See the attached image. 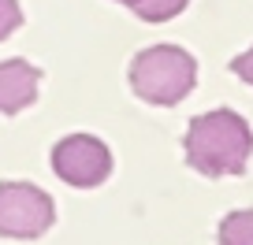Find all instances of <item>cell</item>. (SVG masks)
I'll use <instances>...</instances> for the list:
<instances>
[{"instance_id": "3957f363", "label": "cell", "mask_w": 253, "mask_h": 245, "mask_svg": "<svg viewBox=\"0 0 253 245\" xmlns=\"http://www.w3.org/2000/svg\"><path fill=\"white\" fill-rule=\"evenodd\" d=\"M56 223V205L30 182L0 186V238H41Z\"/></svg>"}, {"instance_id": "277c9868", "label": "cell", "mask_w": 253, "mask_h": 245, "mask_svg": "<svg viewBox=\"0 0 253 245\" xmlns=\"http://www.w3.org/2000/svg\"><path fill=\"white\" fill-rule=\"evenodd\" d=\"M52 171L75 190H93L112 175V152L93 134H67L52 145Z\"/></svg>"}, {"instance_id": "6da1fadb", "label": "cell", "mask_w": 253, "mask_h": 245, "mask_svg": "<svg viewBox=\"0 0 253 245\" xmlns=\"http://www.w3.org/2000/svg\"><path fill=\"white\" fill-rule=\"evenodd\" d=\"M186 164L205 178H227L242 175L253 152V130L238 111L212 108L205 115L190 119L186 138H182Z\"/></svg>"}, {"instance_id": "9c48e42d", "label": "cell", "mask_w": 253, "mask_h": 245, "mask_svg": "<svg viewBox=\"0 0 253 245\" xmlns=\"http://www.w3.org/2000/svg\"><path fill=\"white\" fill-rule=\"evenodd\" d=\"M231 71H235L238 78L246 82V86H253V48H250V52H242V56H235V60H231Z\"/></svg>"}, {"instance_id": "7a4b0ae2", "label": "cell", "mask_w": 253, "mask_h": 245, "mask_svg": "<svg viewBox=\"0 0 253 245\" xmlns=\"http://www.w3.org/2000/svg\"><path fill=\"white\" fill-rule=\"evenodd\" d=\"M194 82H198V64L179 45H149L130 64V89L157 108L179 104L194 89Z\"/></svg>"}, {"instance_id": "ba28073f", "label": "cell", "mask_w": 253, "mask_h": 245, "mask_svg": "<svg viewBox=\"0 0 253 245\" xmlns=\"http://www.w3.org/2000/svg\"><path fill=\"white\" fill-rule=\"evenodd\" d=\"M19 26H23V8H19V0H0V41L11 37Z\"/></svg>"}, {"instance_id": "52a82bcc", "label": "cell", "mask_w": 253, "mask_h": 245, "mask_svg": "<svg viewBox=\"0 0 253 245\" xmlns=\"http://www.w3.org/2000/svg\"><path fill=\"white\" fill-rule=\"evenodd\" d=\"M220 245H253V208H238V212L223 215Z\"/></svg>"}, {"instance_id": "5b68a950", "label": "cell", "mask_w": 253, "mask_h": 245, "mask_svg": "<svg viewBox=\"0 0 253 245\" xmlns=\"http://www.w3.org/2000/svg\"><path fill=\"white\" fill-rule=\"evenodd\" d=\"M41 71L26 60H4L0 64V115H19L38 101Z\"/></svg>"}, {"instance_id": "8992f818", "label": "cell", "mask_w": 253, "mask_h": 245, "mask_svg": "<svg viewBox=\"0 0 253 245\" xmlns=\"http://www.w3.org/2000/svg\"><path fill=\"white\" fill-rule=\"evenodd\" d=\"M116 4H126V8L134 11L138 19H145V23H168V19H175L186 8L190 0H116Z\"/></svg>"}]
</instances>
